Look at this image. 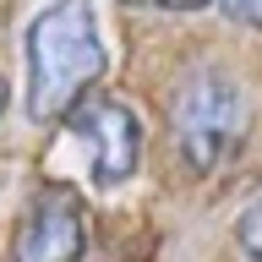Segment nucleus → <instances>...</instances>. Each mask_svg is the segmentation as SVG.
I'll return each instance as SVG.
<instances>
[{
	"label": "nucleus",
	"instance_id": "nucleus-1",
	"mask_svg": "<svg viewBox=\"0 0 262 262\" xmlns=\"http://www.w3.org/2000/svg\"><path fill=\"white\" fill-rule=\"evenodd\" d=\"M104 71L93 0H55L33 16L28 28V110L33 120H60L71 115L88 88Z\"/></svg>",
	"mask_w": 262,
	"mask_h": 262
},
{
	"label": "nucleus",
	"instance_id": "nucleus-2",
	"mask_svg": "<svg viewBox=\"0 0 262 262\" xmlns=\"http://www.w3.org/2000/svg\"><path fill=\"white\" fill-rule=\"evenodd\" d=\"M169 120H175V142L186 153V164L196 175H213L241 147V126H246V104H241L235 77H224V71L186 77V88L169 104Z\"/></svg>",
	"mask_w": 262,
	"mask_h": 262
},
{
	"label": "nucleus",
	"instance_id": "nucleus-3",
	"mask_svg": "<svg viewBox=\"0 0 262 262\" xmlns=\"http://www.w3.org/2000/svg\"><path fill=\"white\" fill-rule=\"evenodd\" d=\"M11 251L16 262H77L82 257V196L60 180L38 186L33 202L22 208Z\"/></svg>",
	"mask_w": 262,
	"mask_h": 262
},
{
	"label": "nucleus",
	"instance_id": "nucleus-4",
	"mask_svg": "<svg viewBox=\"0 0 262 262\" xmlns=\"http://www.w3.org/2000/svg\"><path fill=\"white\" fill-rule=\"evenodd\" d=\"M71 131H77V142L93 153L98 186H120V180L137 175V159H142V120H137L126 104H115V98L71 104Z\"/></svg>",
	"mask_w": 262,
	"mask_h": 262
},
{
	"label": "nucleus",
	"instance_id": "nucleus-5",
	"mask_svg": "<svg viewBox=\"0 0 262 262\" xmlns=\"http://www.w3.org/2000/svg\"><path fill=\"white\" fill-rule=\"evenodd\" d=\"M235 235H241V251L251 262H262V191L246 202V213H241V224H235Z\"/></svg>",
	"mask_w": 262,
	"mask_h": 262
},
{
	"label": "nucleus",
	"instance_id": "nucleus-6",
	"mask_svg": "<svg viewBox=\"0 0 262 262\" xmlns=\"http://www.w3.org/2000/svg\"><path fill=\"white\" fill-rule=\"evenodd\" d=\"M224 11L246 28H262V0H224Z\"/></svg>",
	"mask_w": 262,
	"mask_h": 262
},
{
	"label": "nucleus",
	"instance_id": "nucleus-7",
	"mask_svg": "<svg viewBox=\"0 0 262 262\" xmlns=\"http://www.w3.org/2000/svg\"><path fill=\"white\" fill-rule=\"evenodd\" d=\"M131 6H159V11H196L208 0H131Z\"/></svg>",
	"mask_w": 262,
	"mask_h": 262
},
{
	"label": "nucleus",
	"instance_id": "nucleus-8",
	"mask_svg": "<svg viewBox=\"0 0 262 262\" xmlns=\"http://www.w3.org/2000/svg\"><path fill=\"white\" fill-rule=\"evenodd\" d=\"M0 115H6V82H0Z\"/></svg>",
	"mask_w": 262,
	"mask_h": 262
}]
</instances>
